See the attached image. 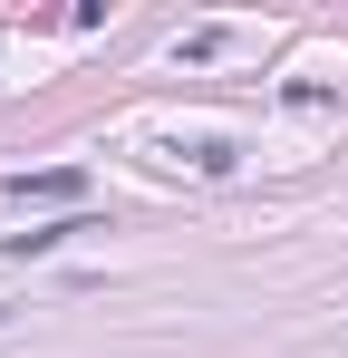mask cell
Returning a JSON list of instances; mask_svg holds the SVG:
<instances>
[{
	"instance_id": "6da1fadb",
	"label": "cell",
	"mask_w": 348,
	"mask_h": 358,
	"mask_svg": "<svg viewBox=\"0 0 348 358\" xmlns=\"http://www.w3.org/2000/svg\"><path fill=\"white\" fill-rule=\"evenodd\" d=\"M10 203H87L78 165H39V175H10Z\"/></svg>"
},
{
	"instance_id": "7a4b0ae2",
	"label": "cell",
	"mask_w": 348,
	"mask_h": 358,
	"mask_svg": "<svg viewBox=\"0 0 348 358\" xmlns=\"http://www.w3.org/2000/svg\"><path fill=\"white\" fill-rule=\"evenodd\" d=\"M68 233H97V223H39V233H10V252L29 262V252H58V242H68Z\"/></svg>"
},
{
	"instance_id": "3957f363",
	"label": "cell",
	"mask_w": 348,
	"mask_h": 358,
	"mask_svg": "<svg viewBox=\"0 0 348 358\" xmlns=\"http://www.w3.org/2000/svg\"><path fill=\"white\" fill-rule=\"evenodd\" d=\"M174 155H194L203 175H232V145H223V136H194V145H174Z\"/></svg>"
},
{
	"instance_id": "277c9868",
	"label": "cell",
	"mask_w": 348,
	"mask_h": 358,
	"mask_svg": "<svg viewBox=\"0 0 348 358\" xmlns=\"http://www.w3.org/2000/svg\"><path fill=\"white\" fill-rule=\"evenodd\" d=\"M0 320H10V310H0Z\"/></svg>"
}]
</instances>
